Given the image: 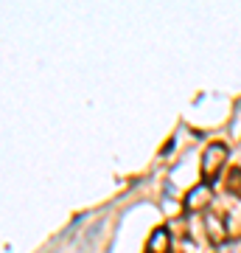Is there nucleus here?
<instances>
[{
	"instance_id": "1",
	"label": "nucleus",
	"mask_w": 241,
	"mask_h": 253,
	"mask_svg": "<svg viewBox=\"0 0 241 253\" xmlns=\"http://www.w3.org/2000/svg\"><path fill=\"white\" fill-rule=\"evenodd\" d=\"M224 161H227V146L224 144H210L202 155V177L205 180H213L216 174L222 172Z\"/></svg>"
},
{
	"instance_id": "2",
	"label": "nucleus",
	"mask_w": 241,
	"mask_h": 253,
	"mask_svg": "<svg viewBox=\"0 0 241 253\" xmlns=\"http://www.w3.org/2000/svg\"><path fill=\"white\" fill-rule=\"evenodd\" d=\"M210 200H213L210 183H197V186L185 194V208L188 211H202L205 206H210Z\"/></svg>"
},
{
	"instance_id": "3",
	"label": "nucleus",
	"mask_w": 241,
	"mask_h": 253,
	"mask_svg": "<svg viewBox=\"0 0 241 253\" xmlns=\"http://www.w3.org/2000/svg\"><path fill=\"white\" fill-rule=\"evenodd\" d=\"M169 248H171V234L166 228H157L149 236V253H169Z\"/></svg>"
},
{
	"instance_id": "4",
	"label": "nucleus",
	"mask_w": 241,
	"mask_h": 253,
	"mask_svg": "<svg viewBox=\"0 0 241 253\" xmlns=\"http://www.w3.org/2000/svg\"><path fill=\"white\" fill-rule=\"evenodd\" d=\"M205 228H207V236H210V242H216V245H224V222H222V217H216V214H207L205 217Z\"/></svg>"
},
{
	"instance_id": "5",
	"label": "nucleus",
	"mask_w": 241,
	"mask_h": 253,
	"mask_svg": "<svg viewBox=\"0 0 241 253\" xmlns=\"http://www.w3.org/2000/svg\"><path fill=\"white\" fill-rule=\"evenodd\" d=\"M227 189L239 191V194H241V172H239V169H233V172H230V177H227Z\"/></svg>"
},
{
	"instance_id": "6",
	"label": "nucleus",
	"mask_w": 241,
	"mask_h": 253,
	"mask_svg": "<svg viewBox=\"0 0 241 253\" xmlns=\"http://www.w3.org/2000/svg\"><path fill=\"white\" fill-rule=\"evenodd\" d=\"M219 253H241V239H233V242H224L219 248Z\"/></svg>"
}]
</instances>
